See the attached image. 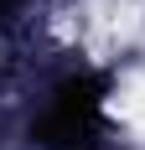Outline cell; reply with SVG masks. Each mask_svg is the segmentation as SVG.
I'll list each match as a JSON object with an SVG mask.
<instances>
[{"instance_id":"1","label":"cell","mask_w":145,"mask_h":150,"mask_svg":"<svg viewBox=\"0 0 145 150\" xmlns=\"http://www.w3.org/2000/svg\"><path fill=\"white\" fill-rule=\"evenodd\" d=\"M104 98H109V78L104 73H72L57 83L52 93V104L42 109V119H36V145L47 150H78L88 140L99 135L104 124Z\"/></svg>"},{"instance_id":"2","label":"cell","mask_w":145,"mask_h":150,"mask_svg":"<svg viewBox=\"0 0 145 150\" xmlns=\"http://www.w3.org/2000/svg\"><path fill=\"white\" fill-rule=\"evenodd\" d=\"M21 5H26V0H0V21H5V16H16Z\"/></svg>"}]
</instances>
